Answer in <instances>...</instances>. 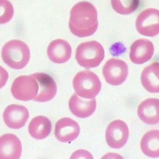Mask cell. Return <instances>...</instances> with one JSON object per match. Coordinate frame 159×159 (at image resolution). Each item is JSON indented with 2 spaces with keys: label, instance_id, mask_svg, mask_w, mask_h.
Segmentation results:
<instances>
[{
  "label": "cell",
  "instance_id": "cell-1",
  "mask_svg": "<svg viewBox=\"0 0 159 159\" xmlns=\"http://www.w3.org/2000/svg\"><path fill=\"white\" fill-rule=\"evenodd\" d=\"M98 23L97 9L90 2H78L71 9L69 28L75 35L79 37L92 35L97 30Z\"/></svg>",
  "mask_w": 159,
  "mask_h": 159
},
{
  "label": "cell",
  "instance_id": "cell-2",
  "mask_svg": "<svg viewBox=\"0 0 159 159\" xmlns=\"http://www.w3.org/2000/svg\"><path fill=\"white\" fill-rule=\"evenodd\" d=\"M2 59L8 66L16 70L23 69L30 58L28 45L22 41L13 40L4 44L2 50Z\"/></svg>",
  "mask_w": 159,
  "mask_h": 159
},
{
  "label": "cell",
  "instance_id": "cell-3",
  "mask_svg": "<svg viewBox=\"0 0 159 159\" xmlns=\"http://www.w3.org/2000/svg\"><path fill=\"white\" fill-rule=\"evenodd\" d=\"M104 57V49L97 41H89L81 43L76 51L77 61L80 66L85 69H91L99 66Z\"/></svg>",
  "mask_w": 159,
  "mask_h": 159
},
{
  "label": "cell",
  "instance_id": "cell-4",
  "mask_svg": "<svg viewBox=\"0 0 159 159\" xmlns=\"http://www.w3.org/2000/svg\"><path fill=\"white\" fill-rule=\"evenodd\" d=\"M73 86L77 95L85 99H92L99 93L101 83L95 73L85 70L76 74Z\"/></svg>",
  "mask_w": 159,
  "mask_h": 159
},
{
  "label": "cell",
  "instance_id": "cell-5",
  "mask_svg": "<svg viewBox=\"0 0 159 159\" xmlns=\"http://www.w3.org/2000/svg\"><path fill=\"white\" fill-rule=\"evenodd\" d=\"M38 82L32 75L20 76L16 78L11 86V93L18 100L27 101L34 99L38 94Z\"/></svg>",
  "mask_w": 159,
  "mask_h": 159
},
{
  "label": "cell",
  "instance_id": "cell-6",
  "mask_svg": "<svg viewBox=\"0 0 159 159\" xmlns=\"http://www.w3.org/2000/svg\"><path fill=\"white\" fill-rule=\"evenodd\" d=\"M135 26L140 34L153 37L159 34V11L148 8L142 11L137 17Z\"/></svg>",
  "mask_w": 159,
  "mask_h": 159
},
{
  "label": "cell",
  "instance_id": "cell-7",
  "mask_svg": "<svg viewBox=\"0 0 159 159\" xmlns=\"http://www.w3.org/2000/svg\"><path fill=\"white\" fill-rule=\"evenodd\" d=\"M103 74L106 82L111 85H119L127 78L128 67L127 64L120 59L111 58L103 68Z\"/></svg>",
  "mask_w": 159,
  "mask_h": 159
},
{
  "label": "cell",
  "instance_id": "cell-8",
  "mask_svg": "<svg viewBox=\"0 0 159 159\" xmlns=\"http://www.w3.org/2000/svg\"><path fill=\"white\" fill-rule=\"evenodd\" d=\"M129 133L128 126L123 120H117L112 121L107 128V143L111 148H121L127 142Z\"/></svg>",
  "mask_w": 159,
  "mask_h": 159
},
{
  "label": "cell",
  "instance_id": "cell-9",
  "mask_svg": "<svg viewBox=\"0 0 159 159\" xmlns=\"http://www.w3.org/2000/svg\"><path fill=\"white\" fill-rule=\"evenodd\" d=\"M29 117L28 109L18 105L8 106L4 110L3 118L8 127L12 129H20L26 124Z\"/></svg>",
  "mask_w": 159,
  "mask_h": 159
},
{
  "label": "cell",
  "instance_id": "cell-10",
  "mask_svg": "<svg viewBox=\"0 0 159 159\" xmlns=\"http://www.w3.org/2000/svg\"><path fill=\"white\" fill-rule=\"evenodd\" d=\"M154 50L152 42L146 39H138L130 47V60L136 64H142L152 58Z\"/></svg>",
  "mask_w": 159,
  "mask_h": 159
},
{
  "label": "cell",
  "instance_id": "cell-11",
  "mask_svg": "<svg viewBox=\"0 0 159 159\" xmlns=\"http://www.w3.org/2000/svg\"><path fill=\"white\" fill-rule=\"evenodd\" d=\"M80 131L78 123L69 118L59 120L55 125V137L60 142L67 143L73 141L77 138Z\"/></svg>",
  "mask_w": 159,
  "mask_h": 159
},
{
  "label": "cell",
  "instance_id": "cell-12",
  "mask_svg": "<svg viewBox=\"0 0 159 159\" xmlns=\"http://www.w3.org/2000/svg\"><path fill=\"white\" fill-rule=\"evenodd\" d=\"M31 75L36 80L39 85L38 94L34 100L40 102L51 100L57 91V86L54 79L44 73H34Z\"/></svg>",
  "mask_w": 159,
  "mask_h": 159
},
{
  "label": "cell",
  "instance_id": "cell-13",
  "mask_svg": "<svg viewBox=\"0 0 159 159\" xmlns=\"http://www.w3.org/2000/svg\"><path fill=\"white\" fill-rule=\"evenodd\" d=\"M22 145L20 140L12 134L0 137V159H20Z\"/></svg>",
  "mask_w": 159,
  "mask_h": 159
},
{
  "label": "cell",
  "instance_id": "cell-14",
  "mask_svg": "<svg viewBox=\"0 0 159 159\" xmlns=\"http://www.w3.org/2000/svg\"><path fill=\"white\" fill-rule=\"evenodd\" d=\"M138 114L140 119L149 125L159 124V99L149 98L139 106Z\"/></svg>",
  "mask_w": 159,
  "mask_h": 159
},
{
  "label": "cell",
  "instance_id": "cell-15",
  "mask_svg": "<svg viewBox=\"0 0 159 159\" xmlns=\"http://www.w3.org/2000/svg\"><path fill=\"white\" fill-rule=\"evenodd\" d=\"M69 105L72 114L78 117L85 118L94 112L97 102L95 98L85 99L74 93L69 100Z\"/></svg>",
  "mask_w": 159,
  "mask_h": 159
},
{
  "label": "cell",
  "instance_id": "cell-16",
  "mask_svg": "<svg viewBox=\"0 0 159 159\" xmlns=\"http://www.w3.org/2000/svg\"><path fill=\"white\" fill-rule=\"evenodd\" d=\"M47 53L51 61L55 63H64L68 61L71 57V48L67 41L57 39L51 42Z\"/></svg>",
  "mask_w": 159,
  "mask_h": 159
},
{
  "label": "cell",
  "instance_id": "cell-17",
  "mask_svg": "<svg viewBox=\"0 0 159 159\" xmlns=\"http://www.w3.org/2000/svg\"><path fill=\"white\" fill-rule=\"evenodd\" d=\"M141 82L147 91L159 93V62H153L144 68L141 73Z\"/></svg>",
  "mask_w": 159,
  "mask_h": 159
},
{
  "label": "cell",
  "instance_id": "cell-18",
  "mask_svg": "<svg viewBox=\"0 0 159 159\" xmlns=\"http://www.w3.org/2000/svg\"><path fill=\"white\" fill-rule=\"evenodd\" d=\"M51 128L52 124L50 120L44 116H39L31 120L28 130L32 138L40 140L48 136Z\"/></svg>",
  "mask_w": 159,
  "mask_h": 159
},
{
  "label": "cell",
  "instance_id": "cell-19",
  "mask_svg": "<svg viewBox=\"0 0 159 159\" xmlns=\"http://www.w3.org/2000/svg\"><path fill=\"white\" fill-rule=\"evenodd\" d=\"M140 147L145 155L151 158L159 157V130L147 132L142 137Z\"/></svg>",
  "mask_w": 159,
  "mask_h": 159
},
{
  "label": "cell",
  "instance_id": "cell-20",
  "mask_svg": "<svg viewBox=\"0 0 159 159\" xmlns=\"http://www.w3.org/2000/svg\"><path fill=\"white\" fill-rule=\"evenodd\" d=\"M112 7L116 12L121 15H128L134 12L139 6V2L133 1H111Z\"/></svg>",
  "mask_w": 159,
  "mask_h": 159
},
{
  "label": "cell",
  "instance_id": "cell-21",
  "mask_svg": "<svg viewBox=\"0 0 159 159\" xmlns=\"http://www.w3.org/2000/svg\"><path fill=\"white\" fill-rule=\"evenodd\" d=\"M14 12V8L10 2L0 0V24L9 21L13 17Z\"/></svg>",
  "mask_w": 159,
  "mask_h": 159
},
{
  "label": "cell",
  "instance_id": "cell-22",
  "mask_svg": "<svg viewBox=\"0 0 159 159\" xmlns=\"http://www.w3.org/2000/svg\"><path fill=\"white\" fill-rule=\"evenodd\" d=\"M70 159H93L91 153L84 149H79L72 153Z\"/></svg>",
  "mask_w": 159,
  "mask_h": 159
},
{
  "label": "cell",
  "instance_id": "cell-23",
  "mask_svg": "<svg viewBox=\"0 0 159 159\" xmlns=\"http://www.w3.org/2000/svg\"><path fill=\"white\" fill-rule=\"evenodd\" d=\"M8 73L4 68L0 66V89L5 85L8 79Z\"/></svg>",
  "mask_w": 159,
  "mask_h": 159
},
{
  "label": "cell",
  "instance_id": "cell-24",
  "mask_svg": "<svg viewBox=\"0 0 159 159\" xmlns=\"http://www.w3.org/2000/svg\"><path fill=\"white\" fill-rule=\"evenodd\" d=\"M101 159H124L122 156L115 153H108L104 155Z\"/></svg>",
  "mask_w": 159,
  "mask_h": 159
}]
</instances>
